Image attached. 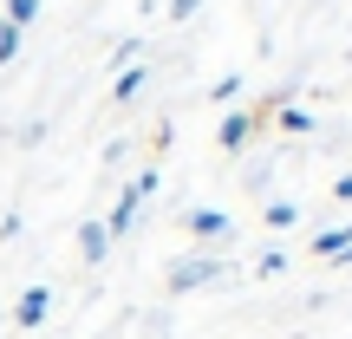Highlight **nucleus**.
I'll use <instances>...</instances> for the list:
<instances>
[{
  "label": "nucleus",
  "mask_w": 352,
  "mask_h": 339,
  "mask_svg": "<svg viewBox=\"0 0 352 339\" xmlns=\"http://www.w3.org/2000/svg\"><path fill=\"white\" fill-rule=\"evenodd\" d=\"M333 196H340V202H352V176H340V183H333Z\"/></svg>",
  "instance_id": "16"
},
{
  "label": "nucleus",
  "mask_w": 352,
  "mask_h": 339,
  "mask_svg": "<svg viewBox=\"0 0 352 339\" xmlns=\"http://www.w3.org/2000/svg\"><path fill=\"white\" fill-rule=\"evenodd\" d=\"M183 228H189L196 241H222V235H228V215H222V209H189Z\"/></svg>",
  "instance_id": "4"
},
{
  "label": "nucleus",
  "mask_w": 352,
  "mask_h": 339,
  "mask_svg": "<svg viewBox=\"0 0 352 339\" xmlns=\"http://www.w3.org/2000/svg\"><path fill=\"white\" fill-rule=\"evenodd\" d=\"M280 267H287V254H280V248H267V254H261V261H254V274H261V281H274V274H280Z\"/></svg>",
  "instance_id": "14"
},
{
  "label": "nucleus",
  "mask_w": 352,
  "mask_h": 339,
  "mask_svg": "<svg viewBox=\"0 0 352 339\" xmlns=\"http://www.w3.org/2000/svg\"><path fill=\"white\" fill-rule=\"evenodd\" d=\"M228 267L215 261V254H183V261L170 267V294H196V287H215Z\"/></svg>",
  "instance_id": "1"
},
{
  "label": "nucleus",
  "mask_w": 352,
  "mask_h": 339,
  "mask_svg": "<svg viewBox=\"0 0 352 339\" xmlns=\"http://www.w3.org/2000/svg\"><path fill=\"white\" fill-rule=\"evenodd\" d=\"M209 98H215V105H235V98H241V78H235V72H228V78H215V85H209Z\"/></svg>",
  "instance_id": "12"
},
{
  "label": "nucleus",
  "mask_w": 352,
  "mask_h": 339,
  "mask_svg": "<svg viewBox=\"0 0 352 339\" xmlns=\"http://www.w3.org/2000/svg\"><path fill=\"white\" fill-rule=\"evenodd\" d=\"M13 52H20V26H13V20H0V65H7Z\"/></svg>",
  "instance_id": "13"
},
{
  "label": "nucleus",
  "mask_w": 352,
  "mask_h": 339,
  "mask_svg": "<svg viewBox=\"0 0 352 339\" xmlns=\"http://www.w3.org/2000/svg\"><path fill=\"white\" fill-rule=\"evenodd\" d=\"M261 222H267V228H294V222H300V209H294V202H267Z\"/></svg>",
  "instance_id": "11"
},
{
  "label": "nucleus",
  "mask_w": 352,
  "mask_h": 339,
  "mask_svg": "<svg viewBox=\"0 0 352 339\" xmlns=\"http://www.w3.org/2000/svg\"><path fill=\"white\" fill-rule=\"evenodd\" d=\"M104 248H111L104 222H85V228H78V261H85V267H98V261H104Z\"/></svg>",
  "instance_id": "6"
},
{
  "label": "nucleus",
  "mask_w": 352,
  "mask_h": 339,
  "mask_svg": "<svg viewBox=\"0 0 352 339\" xmlns=\"http://www.w3.org/2000/svg\"><path fill=\"white\" fill-rule=\"evenodd\" d=\"M196 7H202V0H170V20H189Z\"/></svg>",
  "instance_id": "15"
},
{
  "label": "nucleus",
  "mask_w": 352,
  "mask_h": 339,
  "mask_svg": "<svg viewBox=\"0 0 352 339\" xmlns=\"http://www.w3.org/2000/svg\"><path fill=\"white\" fill-rule=\"evenodd\" d=\"M0 20H13V26L26 33V26L39 20V0H7V13H0Z\"/></svg>",
  "instance_id": "10"
},
{
  "label": "nucleus",
  "mask_w": 352,
  "mask_h": 339,
  "mask_svg": "<svg viewBox=\"0 0 352 339\" xmlns=\"http://www.w3.org/2000/svg\"><path fill=\"white\" fill-rule=\"evenodd\" d=\"M346 248H352V228H346V222L327 228V235H314V254H320V261H340Z\"/></svg>",
  "instance_id": "7"
},
{
  "label": "nucleus",
  "mask_w": 352,
  "mask_h": 339,
  "mask_svg": "<svg viewBox=\"0 0 352 339\" xmlns=\"http://www.w3.org/2000/svg\"><path fill=\"white\" fill-rule=\"evenodd\" d=\"M46 314H52V287H26L20 300H13V327H20V333H33Z\"/></svg>",
  "instance_id": "3"
},
{
  "label": "nucleus",
  "mask_w": 352,
  "mask_h": 339,
  "mask_svg": "<svg viewBox=\"0 0 352 339\" xmlns=\"http://www.w3.org/2000/svg\"><path fill=\"white\" fill-rule=\"evenodd\" d=\"M157 183H164L157 170H138V176L124 183V196H131V202H151V196H157Z\"/></svg>",
  "instance_id": "9"
},
{
  "label": "nucleus",
  "mask_w": 352,
  "mask_h": 339,
  "mask_svg": "<svg viewBox=\"0 0 352 339\" xmlns=\"http://www.w3.org/2000/svg\"><path fill=\"white\" fill-rule=\"evenodd\" d=\"M151 78H157V72H151V65H124V72H118V78H111V105H131V98H138V91H144V85H151Z\"/></svg>",
  "instance_id": "5"
},
{
  "label": "nucleus",
  "mask_w": 352,
  "mask_h": 339,
  "mask_svg": "<svg viewBox=\"0 0 352 339\" xmlns=\"http://www.w3.org/2000/svg\"><path fill=\"white\" fill-rule=\"evenodd\" d=\"M274 124L287 131V138H300V131H314V118H307L300 105H280V111H274Z\"/></svg>",
  "instance_id": "8"
},
{
  "label": "nucleus",
  "mask_w": 352,
  "mask_h": 339,
  "mask_svg": "<svg viewBox=\"0 0 352 339\" xmlns=\"http://www.w3.org/2000/svg\"><path fill=\"white\" fill-rule=\"evenodd\" d=\"M261 124H267L261 111H228V118H222V131H215V144H222V151H248Z\"/></svg>",
  "instance_id": "2"
}]
</instances>
